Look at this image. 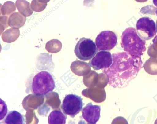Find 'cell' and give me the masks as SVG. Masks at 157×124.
<instances>
[{
	"label": "cell",
	"mask_w": 157,
	"mask_h": 124,
	"mask_svg": "<svg viewBox=\"0 0 157 124\" xmlns=\"http://www.w3.org/2000/svg\"><path fill=\"white\" fill-rule=\"evenodd\" d=\"M26 19V17L21 13L15 12L9 16L8 25L12 28L19 29L24 25Z\"/></svg>",
	"instance_id": "9c48e42d"
},
{
	"label": "cell",
	"mask_w": 157,
	"mask_h": 124,
	"mask_svg": "<svg viewBox=\"0 0 157 124\" xmlns=\"http://www.w3.org/2000/svg\"><path fill=\"white\" fill-rule=\"evenodd\" d=\"M27 88L33 94L37 96L45 95L52 91L55 82L52 74L46 71L34 73L27 82Z\"/></svg>",
	"instance_id": "7a4b0ae2"
},
{
	"label": "cell",
	"mask_w": 157,
	"mask_h": 124,
	"mask_svg": "<svg viewBox=\"0 0 157 124\" xmlns=\"http://www.w3.org/2000/svg\"><path fill=\"white\" fill-rule=\"evenodd\" d=\"M101 107L93 105L91 102L88 103L83 109L82 116L89 124H96L100 116Z\"/></svg>",
	"instance_id": "ba28073f"
},
{
	"label": "cell",
	"mask_w": 157,
	"mask_h": 124,
	"mask_svg": "<svg viewBox=\"0 0 157 124\" xmlns=\"http://www.w3.org/2000/svg\"><path fill=\"white\" fill-rule=\"evenodd\" d=\"M155 13H156V16H157V9L156 10ZM155 25H156V32H157V20L156 23L155 24Z\"/></svg>",
	"instance_id": "ffe728a7"
},
{
	"label": "cell",
	"mask_w": 157,
	"mask_h": 124,
	"mask_svg": "<svg viewBox=\"0 0 157 124\" xmlns=\"http://www.w3.org/2000/svg\"><path fill=\"white\" fill-rule=\"evenodd\" d=\"M47 3H43L38 0H32L30 6L33 11L36 12H40L43 11L47 6Z\"/></svg>",
	"instance_id": "2e32d148"
},
{
	"label": "cell",
	"mask_w": 157,
	"mask_h": 124,
	"mask_svg": "<svg viewBox=\"0 0 157 124\" xmlns=\"http://www.w3.org/2000/svg\"><path fill=\"white\" fill-rule=\"evenodd\" d=\"M74 51L78 59L86 61L92 59L96 54L98 50L96 44L92 40L83 37L78 42Z\"/></svg>",
	"instance_id": "3957f363"
},
{
	"label": "cell",
	"mask_w": 157,
	"mask_h": 124,
	"mask_svg": "<svg viewBox=\"0 0 157 124\" xmlns=\"http://www.w3.org/2000/svg\"><path fill=\"white\" fill-rule=\"evenodd\" d=\"M8 17L6 16H2L0 17V35L5 29L8 27Z\"/></svg>",
	"instance_id": "e0dca14e"
},
{
	"label": "cell",
	"mask_w": 157,
	"mask_h": 124,
	"mask_svg": "<svg viewBox=\"0 0 157 124\" xmlns=\"http://www.w3.org/2000/svg\"><path fill=\"white\" fill-rule=\"evenodd\" d=\"M113 62L111 53L105 51H101L89 62V65L95 70L109 67Z\"/></svg>",
	"instance_id": "52a82bcc"
},
{
	"label": "cell",
	"mask_w": 157,
	"mask_h": 124,
	"mask_svg": "<svg viewBox=\"0 0 157 124\" xmlns=\"http://www.w3.org/2000/svg\"><path fill=\"white\" fill-rule=\"evenodd\" d=\"M20 31L18 29L10 28L6 30L2 34L3 42L10 43L15 41L18 38Z\"/></svg>",
	"instance_id": "8fae6325"
},
{
	"label": "cell",
	"mask_w": 157,
	"mask_h": 124,
	"mask_svg": "<svg viewBox=\"0 0 157 124\" xmlns=\"http://www.w3.org/2000/svg\"><path fill=\"white\" fill-rule=\"evenodd\" d=\"M117 40L116 34L111 31L101 32L95 39L98 50H110L116 45Z\"/></svg>",
	"instance_id": "8992f818"
},
{
	"label": "cell",
	"mask_w": 157,
	"mask_h": 124,
	"mask_svg": "<svg viewBox=\"0 0 157 124\" xmlns=\"http://www.w3.org/2000/svg\"><path fill=\"white\" fill-rule=\"evenodd\" d=\"M121 45L125 51L136 57H141L146 49L145 40L139 36L133 27L128 28L123 32Z\"/></svg>",
	"instance_id": "6da1fadb"
},
{
	"label": "cell",
	"mask_w": 157,
	"mask_h": 124,
	"mask_svg": "<svg viewBox=\"0 0 157 124\" xmlns=\"http://www.w3.org/2000/svg\"><path fill=\"white\" fill-rule=\"evenodd\" d=\"M153 2L154 5L157 7V0H153Z\"/></svg>",
	"instance_id": "d6986e66"
},
{
	"label": "cell",
	"mask_w": 157,
	"mask_h": 124,
	"mask_svg": "<svg viewBox=\"0 0 157 124\" xmlns=\"http://www.w3.org/2000/svg\"><path fill=\"white\" fill-rule=\"evenodd\" d=\"M15 5L19 12L25 17L29 16L33 13L30 3L25 0H17Z\"/></svg>",
	"instance_id": "4fadbf2b"
},
{
	"label": "cell",
	"mask_w": 157,
	"mask_h": 124,
	"mask_svg": "<svg viewBox=\"0 0 157 124\" xmlns=\"http://www.w3.org/2000/svg\"><path fill=\"white\" fill-rule=\"evenodd\" d=\"M136 30L142 39L145 41L150 39L156 33L155 23L149 17H141L136 22Z\"/></svg>",
	"instance_id": "5b68a950"
},
{
	"label": "cell",
	"mask_w": 157,
	"mask_h": 124,
	"mask_svg": "<svg viewBox=\"0 0 157 124\" xmlns=\"http://www.w3.org/2000/svg\"><path fill=\"white\" fill-rule=\"evenodd\" d=\"M16 10L14 2L11 1L5 2L1 7V14L3 16H9Z\"/></svg>",
	"instance_id": "9a60e30c"
},
{
	"label": "cell",
	"mask_w": 157,
	"mask_h": 124,
	"mask_svg": "<svg viewBox=\"0 0 157 124\" xmlns=\"http://www.w3.org/2000/svg\"><path fill=\"white\" fill-rule=\"evenodd\" d=\"M66 117L59 110H54L49 114L48 122L50 124H64L66 123Z\"/></svg>",
	"instance_id": "30bf717a"
},
{
	"label": "cell",
	"mask_w": 157,
	"mask_h": 124,
	"mask_svg": "<svg viewBox=\"0 0 157 124\" xmlns=\"http://www.w3.org/2000/svg\"><path fill=\"white\" fill-rule=\"evenodd\" d=\"M39 2L43 3H47L49 2L50 0H38Z\"/></svg>",
	"instance_id": "ac0fdd59"
},
{
	"label": "cell",
	"mask_w": 157,
	"mask_h": 124,
	"mask_svg": "<svg viewBox=\"0 0 157 124\" xmlns=\"http://www.w3.org/2000/svg\"><path fill=\"white\" fill-rule=\"evenodd\" d=\"M83 106L81 97L70 94L66 95L61 107L64 114L73 118L82 110Z\"/></svg>",
	"instance_id": "277c9868"
},
{
	"label": "cell",
	"mask_w": 157,
	"mask_h": 124,
	"mask_svg": "<svg viewBox=\"0 0 157 124\" xmlns=\"http://www.w3.org/2000/svg\"><path fill=\"white\" fill-rule=\"evenodd\" d=\"M62 47L61 42L57 39L48 41L45 45V49L48 52L56 53L60 51Z\"/></svg>",
	"instance_id": "5bb4252c"
},
{
	"label": "cell",
	"mask_w": 157,
	"mask_h": 124,
	"mask_svg": "<svg viewBox=\"0 0 157 124\" xmlns=\"http://www.w3.org/2000/svg\"><path fill=\"white\" fill-rule=\"evenodd\" d=\"M6 124H22L23 117L22 115L16 111L9 112L4 120Z\"/></svg>",
	"instance_id": "7c38bea8"
}]
</instances>
